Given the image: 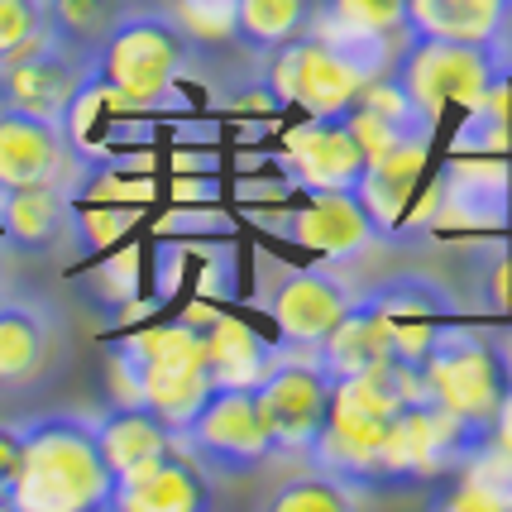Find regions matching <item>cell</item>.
Instances as JSON below:
<instances>
[{"label":"cell","instance_id":"1","mask_svg":"<svg viewBox=\"0 0 512 512\" xmlns=\"http://www.w3.org/2000/svg\"><path fill=\"white\" fill-rule=\"evenodd\" d=\"M111 469L91 417L53 412L20 426V479L10 512H111Z\"/></svg>","mask_w":512,"mask_h":512},{"label":"cell","instance_id":"2","mask_svg":"<svg viewBox=\"0 0 512 512\" xmlns=\"http://www.w3.org/2000/svg\"><path fill=\"white\" fill-rule=\"evenodd\" d=\"M115 379L120 402H144L158 422L182 431L211 393L206 374V340L197 326H149L115 345Z\"/></svg>","mask_w":512,"mask_h":512},{"label":"cell","instance_id":"3","mask_svg":"<svg viewBox=\"0 0 512 512\" xmlns=\"http://www.w3.org/2000/svg\"><path fill=\"white\" fill-rule=\"evenodd\" d=\"M192 58V34L178 15H163L149 5L120 10L101 44L91 53V72L125 101V106H154L163 101L182 67Z\"/></svg>","mask_w":512,"mask_h":512},{"label":"cell","instance_id":"4","mask_svg":"<svg viewBox=\"0 0 512 512\" xmlns=\"http://www.w3.org/2000/svg\"><path fill=\"white\" fill-rule=\"evenodd\" d=\"M503 48L489 44H450V39H402L393 58V82L407 91L412 111L436 130L450 106L469 111L484 91L503 77Z\"/></svg>","mask_w":512,"mask_h":512},{"label":"cell","instance_id":"5","mask_svg":"<svg viewBox=\"0 0 512 512\" xmlns=\"http://www.w3.org/2000/svg\"><path fill=\"white\" fill-rule=\"evenodd\" d=\"M417 383H422V398L441 402L446 412L479 426H493L498 407L508 398L503 350L489 345L484 335H474L469 326H441L436 331L426 355L417 359Z\"/></svg>","mask_w":512,"mask_h":512},{"label":"cell","instance_id":"6","mask_svg":"<svg viewBox=\"0 0 512 512\" xmlns=\"http://www.w3.org/2000/svg\"><path fill=\"white\" fill-rule=\"evenodd\" d=\"M331 393L335 383L326 379V369L316 364L312 350H292V345L278 350L273 369L254 388L273 460H307L312 455L316 436L331 417Z\"/></svg>","mask_w":512,"mask_h":512},{"label":"cell","instance_id":"7","mask_svg":"<svg viewBox=\"0 0 512 512\" xmlns=\"http://www.w3.org/2000/svg\"><path fill=\"white\" fill-rule=\"evenodd\" d=\"M264 82L283 106H297L302 115H345L374 77L359 63H350L331 39L307 29L268 53Z\"/></svg>","mask_w":512,"mask_h":512},{"label":"cell","instance_id":"8","mask_svg":"<svg viewBox=\"0 0 512 512\" xmlns=\"http://www.w3.org/2000/svg\"><path fill=\"white\" fill-rule=\"evenodd\" d=\"M178 446L206 474H254L273 460L254 388H211L206 402L182 422Z\"/></svg>","mask_w":512,"mask_h":512},{"label":"cell","instance_id":"9","mask_svg":"<svg viewBox=\"0 0 512 512\" xmlns=\"http://www.w3.org/2000/svg\"><path fill=\"white\" fill-rule=\"evenodd\" d=\"M91 77V53L44 34L39 44L0 67V111L39 115L63 125L77 87Z\"/></svg>","mask_w":512,"mask_h":512},{"label":"cell","instance_id":"10","mask_svg":"<svg viewBox=\"0 0 512 512\" xmlns=\"http://www.w3.org/2000/svg\"><path fill=\"white\" fill-rule=\"evenodd\" d=\"M350 302H355L350 283L335 278L331 268H283L278 288L268 292V316L283 331V345L316 350Z\"/></svg>","mask_w":512,"mask_h":512},{"label":"cell","instance_id":"11","mask_svg":"<svg viewBox=\"0 0 512 512\" xmlns=\"http://www.w3.org/2000/svg\"><path fill=\"white\" fill-rule=\"evenodd\" d=\"M369 302L388 316L393 326V359L398 364H417L426 355V345L436 340V331L455 321V297L446 292V283L426 278V273H393L374 283Z\"/></svg>","mask_w":512,"mask_h":512},{"label":"cell","instance_id":"12","mask_svg":"<svg viewBox=\"0 0 512 512\" xmlns=\"http://www.w3.org/2000/svg\"><path fill=\"white\" fill-rule=\"evenodd\" d=\"M288 168L307 192H355L369 158L345 115H307L288 130Z\"/></svg>","mask_w":512,"mask_h":512},{"label":"cell","instance_id":"13","mask_svg":"<svg viewBox=\"0 0 512 512\" xmlns=\"http://www.w3.org/2000/svg\"><path fill=\"white\" fill-rule=\"evenodd\" d=\"M211 503V474L182 446H168L111 489V512H206Z\"/></svg>","mask_w":512,"mask_h":512},{"label":"cell","instance_id":"14","mask_svg":"<svg viewBox=\"0 0 512 512\" xmlns=\"http://www.w3.org/2000/svg\"><path fill=\"white\" fill-rule=\"evenodd\" d=\"M283 235L297 240L302 249H312L321 259H359L369 245H379V225L369 221V211L359 206L355 192H307L302 187V201L297 211H288L283 221Z\"/></svg>","mask_w":512,"mask_h":512},{"label":"cell","instance_id":"15","mask_svg":"<svg viewBox=\"0 0 512 512\" xmlns=\"http://www.w3.org/2000/svg\"><path fill=\"white\" fill-rule=\"evenodd\" d=\"M58 350V316L34 297H0V393L39 383Z\"/></svg>","mask_w":512,"mask_h":512},{"label":"cell","instance_id":"16","mask_svg":"<svg viewBox=\"0 0 512 512\" xmlns=\"http://www.w3.org/2000/svg\"><path fill=\"white\" fill-rule=\"evenodd\" d=\"M67 158H72V144L58 120L0 111V192L63 182Z\"/></svg>","mask_w":512,"mask_h":512},{"label":"cell","instance_id":"17","mask_svg":"<svg viewBox=\"0 0 512 512\" xmlns=\"http://www.w3.org/2000/svg\"><path fill=\"white\" fill-rule=\"evenodd\" d=\"M512 29V0H407V39L503 48Z\"/></svg>","mask_w":512,"mask_h":512},{"label":"cell","instance_id":"18","mask_svg":"<svg viewBox=\"0 0 512 512\" xmlns=\"http://www.w3.org/2000/svg\"><path fill=\"white\" fill-rule=\"evenodd\" d=\"M316 364L326 369V379L340 383L350 379V374H364V369H374V364H388L393 359V326H388V316L369 302V292L355 297L345 316L331 326V335L321 340L312 350Z\"/></svg>","mask_w":512,"mask_h":512},{"label":"cell","instance_id":"19","mask_svg":"<svg viewBox=\"0 0 512 512\" xmlns=\"http://www.w3.org/2000/svg\"><path fill=\"white\" fill-rule=\"evenodd\" d=\"M426 149H431V139L417 134V139H402L398 149L369 158V168H364V178H359L355 197H359V206L369 211V221L379 225V235H393L402 225V216H407L412 192H417L422 168H426Z\"/></svg>","mask_w":512,"mask_h":512},{"label":"cell","instance_id":"20","mask_svg":"<svg viewBox=\"0 0 512 512\" xmlns=\"http://www.w3.org/2000/svg\"><path fill=\"white\" fill-rule=\"evenodd\" d=\"M96 426V446L101 460L111 469V479H125L139 465H149L154 455H163L168 446H178V431L168 422H158L144 402H115L101 417H91Z\"/></svg>","mask_w":512,"mask_h":512},{"label":"cell","instance_id":"21","mask_svg":"<svg viewBox=\"0 0 512 512\" xmlns=\"http://www.w3.org/2000/svg\"><path fill=\"white\" fill-rule=\"evenodd\" d=\"M436 221L446 225H498L508 211V173L493 154L474 158V163H450L436 201H431Z\"/></svg>","mask_w":512,"mask_h":512},{"label":"cell","instance_id":"22","mask_svg":"<svg viewBox=\"0 0 512 512\" xmlns=\"http://www.w3.org/2000/svg\"><path fill=\"white\" fill-rule=\"evenodd\" d=\"M201 340H206L211 388H259V379L278 359V345L240 321H216L211 331H201Z\"/></svg>","mask_w":512,"mask_h":512},{"label":"cell","instance_id":"23","mask_svg":"<svg viewBox=\"0 0 512 512\" xmlns=\"http://www.w3.org/2000/svg\"><path fill=\"white\" fill-rule=\"evenodd\" d=\"M67 201H72L67 182H39V187L0 192V230L20 249H48L72 225Z\"/></svg>","mask_w":512,"mask_h":512},{"label":"cell","instance_id":"24","mask_svg":"<svg viewBox=\"0 0 512 512\" xmlns=\"http://www.w3.org/2000/svg\"><path fill=\"white\" fill-rule=\"evenodd\" d=\"M316 20V0H235L230 10V39L249 53L268 58L273 48L307 34Z\"/></svg>","mask_w":512,"mask_h":512},{"label":"cell","instance_id":"25","mask_svg":"<svg viewBox=\"0 0 512 512\" xmlns=\"http://www.w3.org/2000/svg\"><path fill=\"white\" fill-rule=\"evenodd\" d=\"M316 20L402 44L407 39V0H316Z\"/></svg>","mask_w":512,"mask_h":512},{"label":"cell","instance_id":"26","mask_svg":"<svg viewBox=\"0 0 512 512\" xmlns=\"http://www.w3.org/2000/svg\"><path fill=\"white\" fill-rule=\"evenodd\" d=\"M44 10H48V34L82 48V53H96L101 34L115 20L111 0H44Z\"/></svg>","mask_w":512,"mask_h":512},{"label":"cell","instance_id":"27","mask_svg":"<svg viewBox=\"0 0 512 512\" xmlns=\"http://www.w3.org/2000/svg\"><path fill=\"white\" fill-rule=\"evenodd\" d=\"M350 503H355L350 484H340V479L321 474V469L302 474V479H288L283 489L268 498L273 512H340V508H350Z\"/></svg>","mask_w":512,"mask_h":512},{"label":"cell","instance_id":"28","mask_svg":"<svg viewBox=\"0 0 512 512\" xmlns=\"http://www.w3.org/2000/svg\"><path fill=\"white\" fill-rule=\"evenodd\" d=\"M48 34L44 0H0V67L20 58Z\"/></svg>","mask_w":512,"mask_h":512},{"label":"cell","instance_id":"29","mask_svg":"<svg viewBox=\"0 0 512 512\" xmlns=\"http://www.w3.org/2000/svg\"><path fill=\"white\" fill-rule=\"evenodd\" d=\"M235 0H178V20L192 39H230Z\"/></svg>","mask_w":512,"mask_h":512},{"label":"cell","instance_id":"30","mask_svg":"<svg viewBox=\"0 0 512 512\" xmlns=\"http://www.w3.org/2000/svg\"><path fill=\"white\" fill-rule=\"evenodd\" d=\"M20 479V426H0V508H10Z\"/></svg>","mask_w":512,"mask_h":512},{"label":"cell","instance_id":"31","mask_svg":"<svg viewBox=\"0 0 512 512\" xmlns=\"http://www.w3.org/2000/svg\"><path fill=\"white\" fill-rule=\"evenodd\" d=\"M493 441L512 450V388H508V398H503V407H498V417H493Z\"/></svg>","mask_w":512,"mask_h":512},{"label":"cell","instance_id":"32","mask_svg":"<svg viewBox=\"0 0 512 512\" xmlns=\"http://www.w3.org/2000/svg\"><path fill=\"white\" fill-rule=\"evenodd\" d=\"M498 350H503V369H508V388H512V335L498 345Z\"/></svg>","mask_w":512,"mask_h":512}]
</instances>
